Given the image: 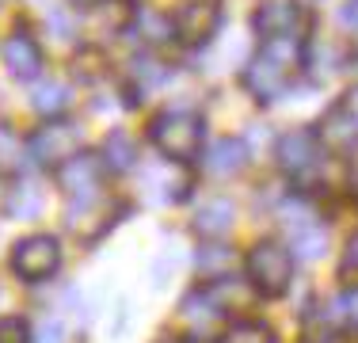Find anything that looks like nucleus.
Here are the masks:
<instances>
[{"label":"nucleus","instance_id":"obj_1","mask_svg":"<svg viewBox=\"0 0 358 343\" xmlns=\"http://www.w3.org/2000/svg\"><path fill=\"white\" fill-rule=\"evenodd\" d=\"M301 62H305V54H301V46H297V34L294 38H263L259 54L244 65V76H241L244 92L259 103L278 99L286 92L289 76L301 69Z\"/></svg>","mask_w":358,"mask_h":343},{"label":"nucleus","instance_id":"obj_2","mask_svg":"<svg viewBox=\"0 0 358 343\" xmlns=\"http://www.w3.org/2000/svg\"><path fill=\"white\" fill-rule=\"evenodd\" d=\"M202 137H206L202 118L194 115V111H183V107L160 111V115L152 118V126H149V141L157 145L168 160H179V164H187V160L199 157Z\"/></svg>","mask_w":358,"mask_h":343},{"label":"nucleus","instance_id":"obj_3","mask_svg":"<svg viewBox=\"0 0 358 343\" xmlns=\"http://www.w3.org/2000/svg\"><path fill=\"white\" fill-rule=\"evenodd\" d=\"M294 260L289 244L282 240H259L252 244L248 260H244V271H248V282L259 298H282L294 282Z\"/></svg>","mask_w":358,"mask_h":343},{"label":"nucleus","instance_id":"obj_4","mask_svg":"<svg viewBox=\"0 0 358 343\" xmlns=\"http://www.w3.org/2000/svg\"><path fill=\"white\" fill-rule=\"evenodd\" d=\"M8 267L20 274L23 282H50L57 274V267H62V244L50 233H31L12 244Z\"/></svg>","mask_w":358,"mask_h":343},{"label":"nucleus","instance_id":"obj_5","mask_svg":"<svg viewBox=\"0 0 358 343\" xmlns=\"http://www.w3.org/2000/svg\"><path fill=\"white\" fill-rule=\"evenodd\" d=\"M31 160L42 168H62L65 160H73L80 153V126L69 118H46L27 141Z\"/></svg>","mask_w":358,"mask_h":343},{"label":"nucleus","instance_id":"obj_6","mask_svg":"<svg viewBox=\"0 0 358 343\" xmlns=\"http://www.w3.org/2000/svg\"><path fill=\"white\" fill-rule=\"evenodd\" d=\"M324 145H320V137L317 130H289L278 137V145H275V157H278V168L286 172L289 179H313L320 172V160H324Z\"/></svg>","mask_w":358,"mask_h":343},{"label":"nucleus","instance_id":"obj_7","mask_svg":"<svg viewBox=\"0 0 358 343\" xmlns=\"http://www.w3.org/2000/svg\"><path fill=\"white\" fill-rule=\"evenodd\" d=\"M103 176L107 164L99 153H76L73 160H65L62 168H54V179L69 199H88V195H103Z\"/></svg>","mask_w":358,"mask_h":343},{"label":"nucleus","instance_id":"obj_8","mask_svg":"<svg viewBox=\"0 0 358 343\" xmlns=\"http://www.w3.org/2000/svg\"><path fill=\"white\" fill-rule=\"evenodd\" d=\"M172 23H176V38L183 46H202V42L214 38L221 23V0H179Z\"/></svg>","mask_w":358,"mask_h":343},{"label":"nucleus","instance_id":"obj_9","mask_svg":"<svg viewBox=\"0 0 358 343\" xmlns=\"http://www.w3.org/2000/svg\"><path fill=\"white\" fill-rule=\"evenodd\" d=\"M252 27L259 38H294L301 27V4L297 0H259L252 12Z\"/></svg>","mask_w":358,"mask_h":343},{"label":"nucleus","instance_id":"obj_10","mask_svg":"<svg viewBox=\"0 0 358 343\" xmlns=\"http://www.w3.org/2000/svg\"><path fill=\"white\" fill-rule=\"evenodd\" d=\"M0 62H4L8 76H15V80H35L42 73V46L27 31H12L4 38V46H0Z\"/></svg>","mask_w":358,"mask_h":343},{"label":"nucleus","instance_id":"obj_11","mask_svg":"<svg viewBox=\"0 0 358 343\" xmlns=\"http://www.w3.org/2000/svg\"><path fill=\"white\" fill-rule=\"evenodd\" d=\"M225 316V309L217 305V298L210 294V286H199L179 302V321L187 324L191 336H210L217 328V321Z\"/></svg>","mask_w":358,"mask_h":343},{"label":"nucleus","instance_id":"obj_12","mask_svg":"<svg viewBox=\"0 0 358 343\" xmlns=\"http://www.w3.org/2000/svg\"><path fill=\"white\" fill-rule=\"evenodd\" d=\"M320 145L328 153H347V149H355V141H358V122H355V115L343 107V103H336V107L328 111V115L320 118Z\"/></svg>","mask_w":358,"mask_h":343},{"label":"nucleus","instance_id":"obj_13","mask_svg":"<svg viewBox=\"0 0 358 343\" xmlns=\"http://www.w3.org/2000/svg\"><path fill=\"white\" fill-rule=\"evenodd\" d=\"M65 221H69V229H73V233L76 237H99V233H107V229H110V221H115V218H110V206L103 202V195H88V199H80V206H69V218H65Z\"/></svg>","mask_w":358,"mask_h":343},{"label":"nucleus","instance_id":"obj_14","mask_svg":"<svg viewBox=\"0 0 358 343\" xmlns=\"http://www.w3.org/2000/svg\"><path fill=\"white\" fill-rule=\"evenodd\" d=\"M130 31L141 38V46L160 50L164 42L176 38V23L172 15H164L160 8H134L130 12Z\"/></svg>","mask_w":358,"mask_h":343},{"label":"nucleus","instance_id":"obj_15","mask_svg":"<svg viewBox=\"0 0 358 343\" xmlns=\"http://www.w3.org/2000/svg\"><path fill=\"white\" fill-rule=\"evenodd\" d=\"M179 168V160H160V164H149L141 172V179H145V191H149V199H157V202H179L187 195V176H172V172Z\"/></svg>","mask_w":358,"mask_h":343},{"label":"nucleus","instance_id":"obj_16","mask_svg":"<svg viewBox=\"0 0 358 343\" xmlns=\"http://www.w3.org/2000/svg\"><path fill=\"white\" fill-rule=\"evenodd\" d=\"M236 225V206L229 199H210L199 206V214H194V233L202 240H221L229 237Z\"/></svg>","mask_w":358,"mask_h":343},{"label":"nucleus","instance_id":"obj_17","mask_svg":"<svg viewBox=\"0 0 358 343\" xmlns=\"http://www.w3.org/2000/svg\"><path fill=\"white\" fill-rule=\"evenodd\" d=\"M248 164V145L241 137H217L206 153H202V168L214 172V176H233Z\"/></svg>","mask_w":358,"mask_h":343},{"label":"nucleus","instance_id":"obj_18","mask_svg":"<svg viewBox=\"0 0 358 343\" xmlns=\"http://www.w3.org/2000/svg\"><path fill=\"white\" fill-rule=\"evenodd\" d=\"M99 157H103V164L107 172H130L134 164H138V141H134L130 134H122V130H110L103 137V149H99Z\"/></svg>","mask_w":358,"mask_h":343},{"label":"nucleus","instance_id":"obj_19","mask_svg":"<svg viewBox=\"0 0 358 343\" xmlns=\"http://www.w3.org/2000/svg\"><path fill=\"white\" fill-rule=\"evenodd\" d=\"M31 103H35V111L42 118H62L73 103V88L65 80H42L35 88V96H31Z\"/></svg>","mask_w":358,"mask_h":343},{"label":"nucleus","instance_id":"obj_20","mask_svg":"<svg viewBox=\"0 0 358 343\" xmlns=\"http://www.w3.org/2000/svg\"><path fill=\"white\" fill-rule=\"evenodd\" d=\"M199 274H202L206 282L233 274V248L221 244V240H210V244H202V248H199Z\"/></svg>","mask_w":358,"mask_h":343},{"label":"nucleus","instance_id":"obj_21","mask_svg":"<svg viewBox=\"0 0 358 343\" xmlns=\"http://www.w3.org/2000/svg\"><path fill=\"white\" fill-rule=\"evenodd\" d=\"M27 157H31L27 141L8 122H0V176H15V172L27 164Z\"/></svg>","mask_w":358,"mask_h":343},{"label":"nucleus","instance_id":"obj_22","mask_svg":"<svg viewBox=\"0 0 358 343\" xmlns=\"http://www.w3.org/2000/svg\"><path fill=\"white\" fill-rule=\"evenodd\" d=\"M214 343H278V336L263 321H233L229 328L217 332Z\"/></svg>","mask_w":358,"mask_h":343},{"label":"nucleus","instance_id":"obj_23","mask_svg":"<svg viewBox=\"0 0 358 343\" xmlns=\"http://www.w3.org/2000/svg\"><path fill=\"white\" fill-rule=\"evenodd\" d=\"M168 76V69L157 62V57H138L134 62V84H138L141 92H149V88H157L160 80Z\"/></svg>","mask_w":358,"mask_h":343},{"label":"nucleus","instance_id":"obj_24","mask_svg":"<svg viewBox=\"0 0 358 343\" xmlns=\"http://www.w3.org/2000/svg\"><path fill=\"white\" fill-rule=\"evenodd\" d=\"M38 187H31V183H23L20 191L12 195V202H8V210L15 214V218H35L38 214Z\"/></svg>","mask_w":358,"mask_h":343},{"label":"nucleus","instance_id":"obj_25","mask_svg":"<svg viewBox=\"0 0 358 343\" xmlns=\"http://www.w3.org/2000/svg\"><path fill=\"white\" fill-rule=\"evenodd\" d=\"M0 343H31V324L23 316H0Z\"/></svg>","mask_w":358,"mask_h":343},{"label":"nucleus","instance_id":"obj_26","mask_svg":"<svg viewBox=\"0 0 358 343\" xmlns=\"http://www.w3.org/2000/svg\"><path fill=\"white\" fill-rule=\"evenodd\" d=\"M31 343H69V332H65V324L57 316H46L38 324V332H31Z\"/></svg>","mask_w":358,"mask_h":343},{"label":"nucleus","instance_id":"obj_27","mask_svg":"<svg viewBox=\"0 0 358 343\" xmlns=\"http://www.w3.org/2000/svg\"><path fill=\"white\" fill-rule=\"evenodd\" d=\"M46 23H50V31H54L62 42H69L73 34H76V23H73V15L65 12V8H54V12L46 15Z\"/></svg>","mask_w":358,"mask_h":343},{"label":"nucleus","instance_id":"obj_28","mask_svg":"<svg viewBox=\"0 0 358 343\" xmlns=\"http://www.w3.org/2000/svg\"><path fill=\"white\" fill-rule=\"evenodd\" d=\"M331 305H336V313L343 316L347 324H355V328H358V286L343 290V294H339V298H336V302H331Z\"/></svg>","mask_w":358,"mask_h":343},{"label":"nucleus","instance_id":"obj_29","mask_svg":"<svg viewBox=\"0 0 358 343\" xmlns=\"http://www.w3.org/2000/svg\"><path fill=\"white\" fill-rule=\"evenodd\" d=\"M339 274L358 286V233L347 240V252H343V263H339Z\"/></svg>","mask_w":358,"mask_h":343},{"label":"nucleus","instance_id":"obj_30","mask_svg":"<svg viewBox=\"0 0 358 343\" xmlns=\"http://www.w3.org/2000/svg\"><path fill=\"white\" fill-rule=\"evenodd\" d=\"M339 23H343L347 31H358V0H351V4L339 12Z\"/></svg>","mask_w":358,"mask_h":343},{"label":"nucleus","instance_id":"obj_31","mask_svg":"<svg viewBox=\"0 0 358 343\" xmlns=\"http://www.w3.org/2000/svg\"><path fill=\"white\" fill-rule=\"evenodd\" d=\"M343 107L351 111V115H355V122H358V84H355V88H351V92H347V96H343Z\"/></svg>","mask_w":358,"mask_h":343},{"label":"nucleus","instance_id":"obj_32","mask_svg":"<svg viewBox=\"0 0 358 343\" xmlns=\"http://www.w3.org/2000/svg\"><path fill=\"white\" fill-rule=\"evenodd\" d=\"M69 4H76V8H99V4H107V0H69Z\"/></svg>","mask_w":358,"mask_h":343},{"label":"nucleus","instance_id":"obj_33","mask_svg":"<svg viewBox=\"0 0 358 343\" xmlns=\"http://www.w3.org/2000/svg\"><path fill=\"white\" fill-rule=\"evenodd\" d=\"M157 343H183V340H157Z\"/></svg>","mask_w":358,"mask_h":343}]
</instances>
